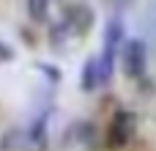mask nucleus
Segmentation results:
<instances>
[{"label":"nucleus","instance_id":"nucleus-2","mask_svg":"<svg viewBox=\"0 0 156 151\" xmlns=\"http://www.w3.org/2000/svg\"><path fill=\"white\" fill-rule=\"evenodd\" d=\"M148 66V47L143 39L123 41V72L126 77H143Z\"/></svg>","mask_w":156,"mask_h":151},{"label":"nucleus","instance_id":"nucleus-1","mask_svg":"<svg viewBox=\"0 0 156 151\" xmlns=\"http://www.w3.org/2000/svg\"><path fill=\"white\" fill-rule=\"evenodd\" d=\"M134 132H137V118H134V113L118 110V113L112 116L110 127H107V143H110L112 149H123V146L134 138Z\"/></svg>","mask_w":156,"mask_h":151},{"label":"nucleus","instance_id":"nucleus-7","mask_svg":"<svg viewBox=\"0 0 156 151\" xmlns=\"http://www.w3.org/2000/svg\"><path fill=\"white\" fill-rule=\"evenodd\" d=\"M104 3H107L110 8H115V11H123V8H129L134 0H104Z\"/></svg>","mask_w":156,"mask_h":151},{"label":"nucleus","instance_id":"nucleus-6","mask_svg":"<svg viewBox=\"0 0 156 151\" xmlns=\"http://www.w3.org/2000/svg\"><path fill=\"white\" fill-rule=\"evenodd\" d=\"M49 11V0H27V14L33 22H44Z\"/></svg>","mask_w":156,"mask_h":151},{"label":"nucleus","instance_id":"nucleus-5","mask_svg":"<svg viewBox=\"0 0 156 151\" xmlns=\"http://www.w3.org/2000/svg\"><path fill=\"white\" fill-rule=\"evenodd\" d=\"M80 85L82 91H93L101 85V74H99V58H88L85 66H82V74H80Z\"/></svg>","mask_w":156,"mask_h":151},{"label":"nucleus","instance_id":"nucleus-4","mask_svg":"<svg viewBox=\"0 0 156 151\" xmlns=\"http://www.w3.org/2000/svg\"><path fill=\"white\" fill-rule=\"evenodd\" d=\"M118 47H123V22L121 19H110L104 28V52L115 55Z\"/></svg>","mask_w":156,"mask_h":151},{"label":"nucleus","instance_id":"nucleus-3","mask_svg":"<svg viewBox=\"0 0 156 151\" xmlns=\"http://www.w3.org/2000/svg\"><path fill=\"white\" fill-rule=\"evenodd\" d=\"M66 25L71 28V33H88L90 25H93V8H88V6H74V8L69 11Z\"/></svg>","mask_w":156,"mask_h":151}]
</instances>
